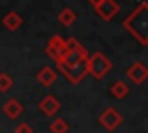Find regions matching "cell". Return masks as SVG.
<instances>
[{
	"instance_id": "obj_1",
	"label": "cell",
	"mask_w": 148,
	"mask_h": 133,
	"mask_svg": "<svg viewBox=\"0 0 148 133\" xmlns=\"http://www.w3.org/2000/svg\"><path fill=\"white\" fill-rule=\"evenodd\" d=\"M122 25L141 45H148V4L141 2L124 19Z\"/></svg>"
},
{
	"instance_id": "obj_2",
	"label": "cell",
	"mask_w": 148,
	"mask_h": 133,
	"mask_svg": "<svg viewBox=\"0 0 148 133\" xmlns=\"http://www.w3.org/2000/svg\"><path fill=\"white\" fill-rule=\"evenodd\" d=\"M112 69V62L109 60L107 54H103L101 51H96L86 58V73L92 75L94 79L101 81L109 71Z\"/></svg>"
},
{
	"instance_id": "obj_3",
	"label": "cell",
	"mask_w": 148,
	"mask_h": 133,
	"mask_svg": "<svg viewBox=\"0 0 148 133\" xmlns=\"http://www.w3.org/2000/svg\"><path fill=\"white\" fill-rule=\"evenodd\" d=\"M56 68L60 71V75H64L71 84H79L86 73V62H79V64H66L62 60H56Z\"/></svg>"
},
{
	"instance_id": "obj_4",
	"label": "cell",
	"mask_w": 148,
	"mask_h": 133,
	"mask_svg": "<svg viewBox=\"0 0 148 133\" xmlns=\"http://www.w3.org/2000/svg\"><path fill=\"white\" fill-rule=\"evenodd\" d=\"M64 53H66V40L62 36H58V34L51 36L49 41L45 43V54L56 62L64 56Z\"/></svg>"
},
{
	"instance_id": "obj_5",
	"label": "cell",
	"mask_w": 148,
	"mask_h": 133,
	"mask_svg": "<svg viewBox=\"0 0 148 133\" xmlns=\"http://www.w3.org/2000/svg\"><path fill=\"white\" fill-rule=\"evenodd\" d=\"M94 10L101 21H112L120 11V4L116 0H101Z\"/></svg>"
},
{
	"instance_id": "obj_6",
	"label": "cell",
	"mask_w": 148,
	"mask_h": 133,
	"mask_svg": "<svg viewBox=\"0 0 148 133\" xmlns=\"http://www.w3.org/2000/svg\"><path fill=\"white\" fill-rule=\"evenodd\" d=\"M99 124L105 128L107 131H114L116 128L122 124V114L116 111L114 107H107L103 112L99 114Z\"/></svg>"
},
{
	"instance_id": "obj_7",
	"label": "cell",
	"mask_w": 148,
	"mask_h": 133,
	"mask_svg": "<svg viewBox=\"0 0 148 133\" xmlns=\"http://www.w3.org/2000/svg\"><path fill=\"white\" fill-rule=\"evenodd\" d=\"M126 77H127V79H130L133 84H143V83L148 79V68L143 64V62H133V64L127 68Z\"/></svg>"
},
{
	"instance_id": "obj_8",
	"label": "cell",
	"mask_w": 148,
	"mask_h": 133,
	"mask_svg": "<svg viewBox=\"0 0 148 133\" xmlns=\"http://www.w3.org/2000/svg\"><path fill=\"white\" fill-rule=\"evenodd\" d=\"M60 107L62 105H60V101H58V97H54L53 94H47V96L40 101V105H38V109H40L45 116H51V118L60 111Z\"/></svg>"
},
{
	"instance_id": "obj_9",
	"label": "cell",
	"mask_w": 148,
	"mask_h": 133,
	"mask_svg": "<svg viewBox=\"0 0 148 133\" xmlns=\"http://www.w3.org/2000/svg\"><path fill=\"white\" fill-rule=\"evenodd\" d=\"M36 79H38V83H40L41 86L49 88V86H53L54 81L58 79V71H56V69H53L51 66H43V68L38 71Z\"/></svg>"
},
{
	"instance_id": "obj_10",
	"label": "cell",
	"mask_w": 148,
	"mask_h": 133,
	"mask_svg": "<svg viewBox=\"0 0 148 133\" xmlns=\"http://www.w3.org/2000/svg\"><path fill=\"white\" fill-rule=\"evenodd\" d=\"M2 25H4L6 30L15 32V30H19L23 26V17L17 13V11H8V13L4 15V19H2Z\"/></svg>"
},
{
	"instance_id": "obj_11",
	"label": "cell",
	"mask_w": 148,
	"mask_h": 133,
	"mask_svg": "<svg viewBox=\"0 0 148 133\" xmlns=\"http://www.w3.org/2000/svg\"><path fill=\"white\" fill-rule=\"evenodd\" d=\"M4 114H6L8 118H11V120L19 118V116L23 114V105H21V101L15 99V97L8 99L6 103H4Z\"/></svg>"
},
{
	"instance_id": "obj_12",
	"label": "cell",
	"mask_w": 148,
	"mask_h": 133,
	"mask_svg": "<svg viewBox=\"0 0 148 133\" xmlns=\"http://www.w3.org/2000/svg\"><path fill=\"white\" fill-rule=\"evenodd\" d=\"M127 94H130V84L124 83V81H114V83L111 84V96L114 97V99H124V97H127Z\"/></svg>"
},
{
	"instance_id": "obj_13",
	"label": "cell",
	"mask_w": 148,
	"mask_h": 133,
	"mask_svg": "<svg viewBox=\"0 0 148 133\" xmlns=\"http://www.w3.org/2000/svg\"><path fill=\"white\" fill-rule=\"evenodd\" d=\"M75 21H77V13L71 10V8H64V10H60V13H58V23H60V25L71 26Z\"/></svg>"
},
{
	"instance_id": "obj_14",
	"label": "cell",
	"mask_w": 148,
	"mask_h": 133,
	"mask_svg": "<svg viewBox=\"0 0 148 133\" xmlns=\"http://www.w3.org/2000/svg\"><path fill=\"white\" fill-rule=\"evenodd\" d=\"M69 124L66 122L64 118H54L53 122L49 124V131L51 133H68Z\"/></svg>"
},
{
	"instance_id": "obj_15",
	"label": "cell",
	"mask_w": 148,
	"mask_h": 133,
	"mask_svg": "<svg viewBox=\"0 0 148 133\" xmlns=\"http://www.w3.org/2000/svg\"><path fill=\"white\" fill-rule=\"evenodd\" d=\"M13 86V79L8 73H0V92H10Z\"/></svg>"
},
{
	"instance_id": "obj_16",
	"label": "cell",
	"mask_w": 148,
	"mask_h": 133,
	"mask_svg": "<svg viewBox=\"0 0 148 133\" xmlns=\"http://www.w3.org/2000/svg\"><path fill=\"white\" fill-rule=\"evenodd\" d=\"M15 133H34V130H32L30 124L21 122V124H17V128H15Z\"/></svg>"
},
{
	"instance_id": "obj_17",
	"label": "cell",
	"mask_w": 148,
	"mask_h": 133,
	"mask_svg": "<svg viewBox=\"0 0 148 133\" xmlns=\"http://www.w3.org/2000/svg\"><path fill=\"white\" fill-rule=\"evenodd\" d=\"M101 2V0H88V4H90V6L92 8H96V6H98V4Z\"/></svg>"
}]
</instances>
